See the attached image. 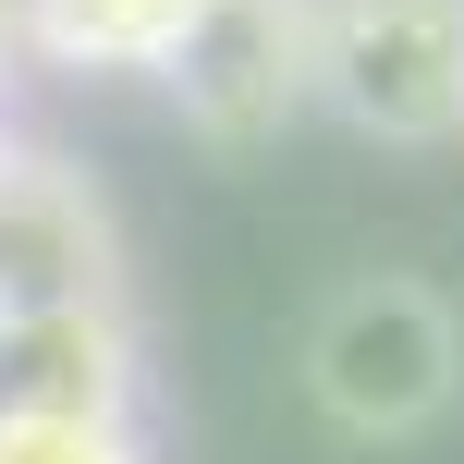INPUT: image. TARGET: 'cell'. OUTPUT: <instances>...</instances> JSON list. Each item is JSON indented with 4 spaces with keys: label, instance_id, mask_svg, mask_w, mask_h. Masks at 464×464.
Listing matches in <instances>:
<instances>
[{
    "label": "cell",
    "instance_id": "9c48e42d",
    "mask_svg": "<svg viewBox=\"0 0 464 464\" xmlns=\"http://www.w3.org/2000/svg\"><path fill=\"white\" fill-rule=\"evenodd\" d=\"M0 171H13V147H0Z\"/></svg>",
    "mask_w": 464,
    "mask_h": 464
},
{
    "label": "cell",
    "instance_id": "52a82bcc",
    "mask_svg": "<svg viewBox=\"0 0 464 464\" xmlns=\"http://www.w3.org/2000/svg\"><path fill=\"white\" fill-rule=\"evenodd\" d=\"M0 464H147L135 416H0Z\"/></svg>",
    "mask_w": 464,
    "mask_h": 464
},
{
    "label": "cell",
    "instance_id": "3957f363",
    "mask_svg": "<svg viewBox=\"0 0 464 464\" xmlns=\"http://www.w3.org/2000/svg\"><path fill=\"white\" fill-rule=\"evenodd\" d=\"M160 86L208 147H269L305 111V0H208Z\"/></svg>",
    "mask_w": 464,
    "mask_h": 464
},
{
    "label": "cell",
    "instance_id": "6da1fadb",
    "mask_svg": "<svg viewBox=\"0 0 464 464\" xmlns=\"http://www.w3.org/2000/svg\"><path fill=\"white\" fill-rule=\"evenodd\" d=\"M294 379L343 440H428L464 403V305L416 269H354L305 318Z\"/></svg>",
    "mask_w": 464,
    "mask_h": 464
},
{
    "label": "cell",
    "instance_id": "8992f818",
    "mask_svg": "<svg viewBox=\"0 0 464 464\" xmlns=\"http://www.w3.org/2000/svg\"><path fill=\"white\" fill-rule=\"evenodd\" d=\"M208 0H24V49L62 73H171Z\"/></svg>",
    "mask_w": 464,
    "mask_h": 464
},
{
    "label": "cell",
    "instance_id": "5b68a950",
    "mask_svg": "<svg viewBox=\"0 0 464 464\" xmlns=\"http://www.w3.org/2000/svg\"><path fill=\"white\" fill-rule=\"evenodd\" d=\"M0 416H135L122 305H24L0 330Z\"/></svg>",
    "mask_w": 464,
    "mask_h": 464
},
{
    "label": "cell",
    "instance_id": "ba28073f",
    "mask_svg": "<svg viewBox=\"0 0 464 464\" xmlns=\"http://www.w3.org/2000/svg\"><path fill=\"white\" fill-rule=\"evenodd\" d=\"M0 330H13V305H0Z\"/></svg>",
    "mask_w": 464,
    "mask_h": 464
},
{
    "label": "cell",
    "instance_id": "7a4b0ae2",
    "mask_svg": "<svg viewBox=\"0 0 464 464\" xmlns=\"http://www.w3.org/2000/svg\"><path fill=\"white\" fill-rule=\"evenodd\" d=\"M305 111L379 147L464 135V0H305Z\"/></svg>",
    "mask_w": 464,
    "mask_h": 464
},
{
    "label": "cell",
    "instance_id": "277c9868",
    "mask_svg": "<svg viewBox=\"0 0 464 464\" xmlns=\"http://www.w3.org/2000/svg\"><path fill=\"white\" fill-rule=\"evenodd\" d=\"M0 305H122L111 281V220L62 160H13L0 171Z\"/></svg>",
    "mask_w": 464,
    "mask_h": 464
}]
</instances>
